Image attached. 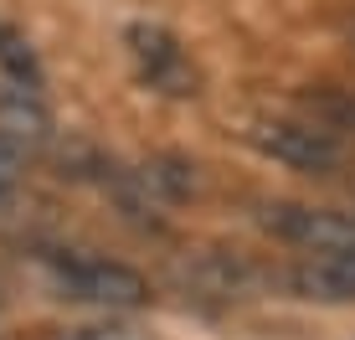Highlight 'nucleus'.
Returning a JSON list of instances; mask_svg holds the SVG:
<instances>
[{
    "mask_svg": "<svg viewBox=\"0 0 355 340\" xmlns=\"http://www.w3.org/2000/svg\"><path fill=\"white\" fill-rule=\"evenodd\" d=\"M46 269H52V284L78 305L114 309V314L150 305V278L119 258H103V253H52Z\"/></svg>",
    "mask_w": 355,
    "mask_h": 340,
    "instance_id": "f03ea898",
    "label": "nucleus"
},
{
    "mask_svg": "<svg viewBox=\"0 0 355 340\" xmlns=\"http://www.w3.org/2000/svg\"><path fill=\"white\" fill-rule=\"evenodd\" d=\"M263 232L299 253H345L355 248V206H320V201H273L263 206Z\"/></svg>",
    "mask_w": 355,
    "mask_h": 340,
    "instance_id": "7ed1b4c3",
    "label": "nucleus"
},
{
    "mask_svg": "<svg viewBox=\"0 0 355 340\" xmlns=\"http://www.w3.org/2000/svg\"><path fill=\"white\" fill-rule=\"evenodd\" d=\"M62 340H144V335L124 330V325H83V330H72V335H62Z\"/></svg>",
    "mask_w": 355,
    "mask_h": 340,
    "instance_id": "0eeeda50",
    "label": "nucleus"
},
{
    "mask_svg": "<svg viewBox=\"0 0 355 340\" xmlns=\"http://www.w3.org/2000/svg\"><path fill=\"white\" fill-rule=\"evenodd\" d=\"M0 78H6L21 99H36V93L46 88V72H42L36 46H31L16 26H6V21H0Z\"/></svg>",
    "mask_w": 355,
    "mask_h": 340,
    "instance_id": "423d86ee",
    "label": "nucleus"
},
{
    "mask_svg": "<svg viewBox=\"0 0 355 340\" xmlns=\"http://www.w3.org/2000/svg\"><path fill=\"white\" fill-rule=\"evenodd\" d=\"M124 42H129L134 72H139L155 93H165V99H191V93L201 88V72H196V62L186 57V46H180L165 26L139 21V26H129Z\"/></svg>",
    "mask_w": 355,
    "mask_h": 340,
    "instance_id": "20e7f679",
    "label": "nucleus"
},
{
    "mask_svg": "<svg viewBox=\"0 0 355 340\" xmlns=\"http://www.w3.org/2000/svg\"><path fill=\"white\" fill-rule=\"evenodd\" d=\"M350 52H355V31H350Z\"/></svg>",
    "mask_w": 355,
    "mask_h": 340,
    "instance_id": "6e6552de",
    "label": "nucleus"
},
{
    "mask_svg": "<svg viewBox=\"0 0 355 340\" xmlns=\"http://www.w3.org/2000/svg\"><path fill=\"white\" fill-rule=\"evenodd\" d=\"M288 289L309 305H355V248L345 253H304L284 273Z\"/></svg>",
    "mask_w": 355,
    "mask_h": 340,
    "instance_id": "39448f33",
    "label": "nucleus"
},
{
    "mask_svg": "<svg viewBox=\"0 0 355 340\" xmlns=\"http://www.w3.org/2000/svg\"><path fill=\"white\" fill-rule=\"evenodd\" d=\"M242 139H248L263 160L284 165V170H293V176H314V180L340 176L345 160H350L345 139L320 129L304 114H263V119H252V124L242 129Z\"/></svg>",
    "mask_w": 355,
    "mask_h": 340,
    "instance_id": "f257e3e1",
    "label": "nucleus"
}]
</instances>
